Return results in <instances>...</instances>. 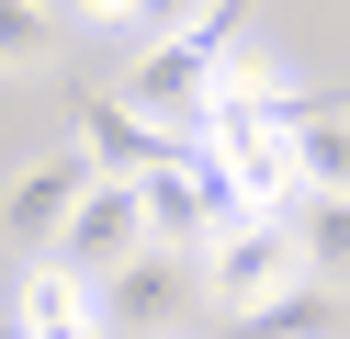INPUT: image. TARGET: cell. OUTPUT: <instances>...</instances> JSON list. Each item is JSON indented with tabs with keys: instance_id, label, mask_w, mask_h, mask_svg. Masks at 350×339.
<instances>
[{
	"instance_id": "7a4b0ae2",
	"label": "cell",
	"mask_w": 350,
	"mask_h": 339,
	"mask_svg": "<svg viewBox=\"0 0 350 339\" xmlns=\"http://www.w3.org/2000/svg\"><path fill=\"white\" fill-rule=\"evenodd\" d=\"M215 45H226V34H204V23H170V34H147V57L124 68V102H136L159 136H192V125L215 113Z\"/></svg>"
},
{
	"instance_id": "3957f363",
	"label": "cell",
	"mask_w": 350,
	"mask_h": 339,
	"mask_svg": "<svg viewBox=\"0 0 350 339\" xmlns=\"http://www.w3.org/2000/svg\"><path fill=\"white\" fill-rule=\"evenodd\" d=\"M294 271L305 260H294V226H282V215H226L204 238V305L215 316H260Z\"/></svg>"
},
{
	"instance_id": "8fae6325",
	"label": "cell",
	"mask_w": 350,
	"mask_h": 339,
	"mask_svg": "<svg viewBox=\"0 0 350 339\" xmlns=\"http://www.w3.org/2000/svg\"><path fill=\"white\" fill-rule=\"evenodd\" d=\"M57 68V12L46 0H0V79H46Z\"/></svg>"
},
{
	"instance_id": "30bf717a",
	"label": "cell",
	"mask_w": 350,
	"mask_h": 339,
	"mask_svg": "<svg viewBox=\"0 0 350 339\" xmlns=\"http://www.w3.org/2000/svg\"><path fill=\"white\" fill-rule=\"evenodd\" d=\"M294 260L317 271V283H339L350 294V192H294Z\"/></svg>"
},
{
	"instance_id": "4fadbf2b",
	"label": "cell",
	"mask_w": 350,
	"mask_h": 339,
	"mask_svg": "<svg viewBox=\"0 0 350 339\" xmlns=\"http://www.w3.org/2000/svg\"><path fill=\"white\" fill-rule=\"evenodd\" d=\"M79 23H136V0H79Z\"/></svg>"
},
{
	"instance_id": "8992f818",
	"label": "cell",
	"mask_w": 350,
	"mask_h": 339,
	"mask_svg": "<svg viewBox=\"0 0 350 339\" xmlns=\"http://www.w3.org/2000/svg\"><path fill=\"white\" fill-rule=\"evenodd\" d=\"M79 181H91V158H34V170H12L0 181V238L12 249H57V226H68V203H79Z\"/></svg>"
},
{
	"instance_id": "5b68a950",
	"label": "cell",
	"mask_w": 350,
	"mask_h": 339,
	"mask_svg": "<svg viewBox=\"0 0 350 339\" xmlns=\"http://www.w3.org/2000/svg\"><path fill=\"white\" fill-rule=\"evenodd\" d=\"M12 328L23 339H79V328H102V294H91V271L79 260H57V249H34L23 271H12Z\"/></svg>"
},
{
	"instance_id": "6da1fadb",
	"label": "cell",
	"mask_w": 350,
	"mask_h": 339,
	"mask_svg": "<svg viewBox=\"0 0 350 339\" xmlns=\"http://www.w3.org/2000/svg\"><path fill=\"white\" fill-rule=\"evenodd\" d=\"M91 294H102V328H124V339L192 328V305H204V249L147 238V249H124L113 271H91Z\"/></svg>"
},
{
	"instance_id": "9c48e42d",
	"label": "cell",
	"mask_w": 350,
	"mask_h": 339,
	"mask_svg": "<svg viewBox=\"0 0 350 339\" xmlns=\"http://www.w3.org/2000/svg\"><path fill=\"white\" fill-rule=\"evenodd\" d=\"M282 136H294L305 192H350V102H317V90H305V102L282 113Z\"/></svg>"
},
{
	"instance_id": "52a82bcc",
	"label": "cell",
	"mask_w": 350,
	"mask_h": 339,
	"mask_svg": "<svg viewBox=\"0 0 350 339\" xmlns=\"http://www.w3.org/2000/svg\"><path fill=\"white\" fill-rule=\"evenodd\" d=\"M215 102H237V113H294V102H305V68L282 57V45H260V34H226V45H215Z\"/></svg>"
},
{
	"instance_id": "277c9868",
	"label": "cell",
	"mask_w": 350,
	"mask_h": 339,
	"mask_svg": "<svg viewBox=\"0 0 350 339\" xmlns=\"http://www.w3.org/2000/svg\"><path fill=\"white\" fill-rule=\"evenodd\" d=\"M124 249H147V192H136L124 170H91V181H79V203H68V226H57V260L113 271Z\"/></svg>"
},
{
	"instance_id": "7c38bea8",
	"label": "cell",
	"mask_w": 350,
	"mask_h": 339,
	"mask_svg": "<svg viewBox=\"0 0 350 339\" xmlns=\"http://www.w3.org/2000/svg\"><path fill=\"white\" fill-rule=\"evenodd\" d=\"M192 12H204V0H136V23H147V34H170V23H192Z\"/></svg>"
},
{
	"instance_id": "ba28073f",
	"label": "cell",
	"mask_w": 350,
	"mask_h": 339,
	"mask_svg": "<svg viewBox=\"0 0 350 339\" xmlns=\"http://www.w3.org/2000/svg\"><path fill=\"white\" fill-rule=\"evenodd\" d=\"M79 158H91V170H124V181H136L147 158H170V136L147 125V113L124 102V90H113V102L91 90V102H79Z\"/></svg>"
},
{
	"instance_id": "5bb4252c",
	"label": "cell",
	"mask_w": 350,
	"mask_h": 339,
	"mask_svg": "<svg viewBox=\"0 0 350 339\" xmlns=\"http://www.w3.org/2000/svg\"><path fill=\"white\" fill-rule=\"evenodd\" d=\"M0 328H12V305H0Z\"/></svg>"
}]
</instances>
